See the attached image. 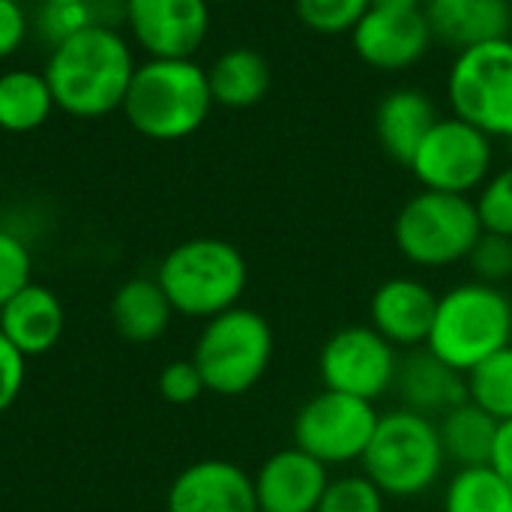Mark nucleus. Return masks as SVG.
Returning <instances> with one entry per match:
<instances>
[{
  "mask_svg": "<svg viewBox=\"0 0 512 512\" xmlns=\"http://www.w3.org/2000/svg\"><path fill=\"white\" fill-rule=\"evenodd\" d=\"M156 282L177 315L210 321L240 306V297L249 285V264L228 240L192 237L177 243L162 258Z\"/></svg>",
  "mask_w": 512,
  "mask_h": 512,
  "instance_id": "obj_4",
  "label": "nucleus"
},
{
  "mask_svg": "<svg viewBox=\"0 0 512 512\" xmlns=\"http://www.w3.org/2000/svg\"><path fill=\"white\" fill-rule=\"evenodd\" d=\"M468 399L498 423L512 420V345L495 351L489 360L465 375Z\"/></svg>",
  "mask_w": 512,
  "mask_h": 512,
  "instance_id": "obj_26",
  "label": "nucleus"
},
{
  "mask_svg": "<svg viewBox=\"0 0 512 512\" xmlns=\"http://www.w3.org/2000/svg\"><path fill=\"white\" fill-rule=\"evenodd\" d=\"M498 420L489 417L480 405L465 399L453 411H447L438 420L441 447L447 456V465L456 468H483L492 462L495 438H498Z\"/></svg>",
  "mask_w": 512,
  "mask_h": 512,
  "instance_id": "obj_24",
  "label": "nucleus"
},
{
  "mask_svg": "<svg viewBox=\"0 0 512 512\" xmlns=\"http://www.w3.org/2000/svg\"><path fill=\"white\" fill-rule=\"evenodd\" d=\"M24 375H27V357L18 354L9 339L0 333V417L18 402L24 390Z\"/></svg>",
  "mask_w": 512,
  "mask_h": 512,
  "instance_id": "obj_35",
  "label": "nucleus"
},
{
  "mask_svg": "<svg viewBox=\"0 0 512 512\" xmlns=\"http://www.w3.org/2000/svg\"><path fill=\"white\" fill-rule=\"evenodd\" d=\"M387 495L366 474H345L330 480L315 512H384Z\"/></svg>",
  "mask_w": 512,
  "mask_h": 512,
  "instance_id": "obj_29",
  "label": "nucleus"
},
{
  "mask_svg": "<svg viewBox=\"0 0 512 512\" xmlns=\"http://www.w3.org/2000/svg\"><path fill=\"white\" fill-rule=\"evenodd\" d=\"M87 27H93L87 3H39L36 15H30V33L45 42L48 51Z\"/></svg>",
  "mask_w": 512,
  "mask_h": 512,
  "instance_id": "obj_28",
  "label": "nucleus"
},
{
  "mask_svg": "<svg viewBox=\"0 0 512 512\" xmlns=\"http://www.w3.org/2000/svg\"><path fill=\"white\" fill-rule=\"evenodd\" d=\"M441 120L438 105L420 87H393L375 108V135L381 150L399 162L411 165L417 147L429 135V129Z\"/></svg>",
  "mask_w": 512,
  "mask_h": 512,
  "instance_id": "obj_20",
  "label": "nucleus"
},
{
  "mask_svg": "<svg viewBox=\"0 0 512 512\" xmlns=\"http://www.w3.org/2000/svg\"><path fill=\"white\" fill-rule=\"evenodd\" d=\"M351 48L375 72H405L426 60L435 33L423 6H399L375 0L348 33Z\"/></svg>",
  "mask_w": 512,
  "mask_h": 512,
  "instance_id": "obj_12",
  "label": "nucleus"
},
{
  "mask_svg": "<svg viewBox=\"0 0 512 512\" xmlns=\"http://www.w3.org/2000/svg\"><path fill=\"white\" fill-rule=\"evenodd\" d=\"M408 168L423 189L471 198L495 171V141L477 126L441 114Z\"/></svg>",
  "mask_w": 512,
  "mask_h": 512,
  "instance_id": "obj_9",
  "label": "nucleus"
},
{
  "mask_svg": "<svg viewBox=\"0 0 512 512\" xmlns=\"http://www.w3.org/2000/svg\"><path fill=\"white\" fill-rule=\"evenodd\" d=\"M375 0H294L300 24L318 36H345Z\"/></svg>",
  "mask_w": 512,
  "mask_h": 512,
  "instance_id": "obj_27",
  "label": "nucleus"
},
{
  "mask_svg": "<svg viewBox=\"0 0 512 512\" xmlns=\"http://www.w3.org/2000/svg\"><path fill=\"white\" fill-rule=\"evenodd\" d=\"M57 111L54 93L42 69L9 66L0 72V129L9 135H27L42 129Z\"/></svg>",
  "mask_w": 512,
  "mask_h": 512,
  "instance_id": "obj_23",
  "label": "nucleus"
},
{
  "mask_svg": "<svg viewBox=\"0 0 512 512\" xmlns=\"http://www.w3.org/2000/svg\"><path fill=\"white\" fill-rule=\"evenodd\" d=\"M483 225L477 204L468 195L420 189L411 195L393 222L399 255L420 270H441L468 261Z\"/></svg>",
  "mask_w": 512,
  "mask_h": 512,
  "instance_id": "obj_7",
  "label": "nucleus"
},
{
  "mask_svg": "<svg viewBox=\"0 0 512 512\" xmlns=\"http://www.w3.org/2000/svg\"><path fill=\"white\" fill-rule=\"evenodd\" d=\"M399 351L369 324H348L336 330L318 354V375L324 390L378 402L396 384Z\"/></svg>",
  "mask_w": 512,
  "mask_h": 512,
  "instance_id": "obj_11",
  "label": "nucleus"
},
{
  "mask_svg": "<svg viewBox=\"0 0 512 512\" xmlns=\"http://www.w3.org/2000/svg\"><path fill=\"white\" fill-rule=\"evenodd\" d=\"M255 483L228 459H201L186 465L165 495V512H252Z\"/></svg>",
  "mask_w": 512,
  "mask_h": 512,
  "instance_id": "obj_14",
  "label": "nucleus"
},
{
  "mask_svg": "<svg viewBox=\"0 0 512 512\" xmlns=\"http://www.w3.org/2000/svg\"><path fill=\"white\" fill-rule=\"evenodd\" d=\"M435 309L438 294L426 282L414 276H393L369 297V327L378 330L396 351H414L426 345Z\"/></svg>",
  "mask_w": 512,
  "mask_h": 512,
  "instance_id": "obj_15",
  "label": "nucleus"
},
{
  "mask_svg": "<svg viewBox=\"0 0 512 512\" xmlns=\"http://www.w3.org/2000/svg\"><path fill=\"white\" fill-rule=\"evenodd\" d=\"M489 468L512 489V420L498 426V438H495V450H492Z\"/></svg>",
  "mask_w": 512,
  "mask_h": 512,
  "instance_id": "obj_36",
  "label": "nucleus"
},
{
  "mask_svg": "<svg viewBox=\"0 0 512 512\" xmlns=\"http://www.w3.org/2000/svg\"><path fill=\"white\" fill-rule=\"evenodd\" d=\"M468 267L477 282L501 288L507 279H512V237L483 231L468 255Z\"/></svg>",
  "mask_w": 512,
  "mask_h": 512,
  "instance_id": "obj_31",
  "label": "nucleus"
},
{
  "mask_svg": "<svg viewBox=\"0 0 512 512\" xmlns=\"http://www.w3.org/2000/svg\"><path fill=\"white\" fill-rule=\"evenodd\" d=\"M33 282V258L27 243L0 228V309L9 297H15L24 285Z\"/></svg>",
  "mask_w": 512,
  "mask_h": 512,
  "instance_id": "obj_32",
  "label": "nucleus"
},
{
  "mask_svg": "<svg viewBox=\"0 0 512 512\" xmlns=\"http://www.w3.org/2000/svg\"><path fill=\"white\" fill-rule=\"evenodd\" d=\"M435 42L453 51L512 36V0H426Z\"/></svg>",
  "mask_w": 512,
  "mask_h": 512,
  "instance_id": "obj_19",
  "label": "nucleus"
},
{
  "mask_svg": "<svg viewBox=\"0 0 512 512\" xmlns=\"http://www.w3.org/2000/svg\"><path fill=\"white\" fill-rule=\"evenodd\" d=\"M276 336L270 321L246 306H234L198 333L192 363L198 366L207 393L234 399L246 396L270 369Z\"/></svg>",
  "mask_w": 512,
  "mask_h": 512,
  "instance_id": "obj_6",
  "label": "nucleus"
},
{
  "mask_svg": "<svg viewBox=\"0 0 512 512\" xmlns=\"http://www.w3.org/2000/svg\"><path fill=\"white\" fill-rule=\"evenodd\" d=\"M360 465L387 501L423 498L438 486L447 468L438 420L408 408L381 414Z\"/></svg>",
  "mask_w": 512,
  "mask_h": 512,
  "instance_id": "obj_5",
  "label": "nucleus"
},
{
  "mask_svg": "<svg viewBox=\"0 0 512 512\" xmlns=\"http://www.w3.org/2000/svg\"><path fill=\"white\" fill-rule=\"evenodd\" d=\"M207 81H210V93L216 105L240 111V108L258 105L270 93L273 72L264 54H258L255 48L237 45V48L222 51L207 66Z\"/></svg>",
  "mask_w": 512,
  "mask_h": 512,
  "instance_id": "obj_22",
  "label": "nucleus"
},
{
  "mask_svg": "<svg viewBox=\"0 0 512 512\" xmlns=\"http://www.w3.org/2000/svg\"><path fill=\"white\" fill-rule=\"evenodd\" d=\"M159 396L171 405H192L201 399V393H207L204 378L198 372V366L189 360H174L159 372Z\"/></svg>",
  "mask_w": 512,
  "mask_h": 512,
  "instance_id": "obj_33",
  "label": "nucleus"
},
{
  "mask_svg": "<svg viewBox=\"0 0 512 512\" xmlns=\"http://www.w3.org/2000/svg\"><path fill=\"white\" fill-rule=\"evenodd\" d=\"M30 36V12L21 0H0V63L15 57Z\"/></svg>",
  "mask_w": 512,
  "mask_h": 512,
  "instance_id": "obj_34",
  "label": "nucleus"
},
{
  "mask_svg": "<svg viewBox=\"0 0 512 512\" xmlns=\"http://www.w3.org/2000/svg\"><path fill=\"white\" fill-rule=\"evenodd\" d=\"M135 69L132 39L123 30L93 24L54 45L42 72L57 111L75 120H102L123 108Z\"/></svg>",
  "mask_w": 512,
  "mask_h": 512,
  "instance_id": "obj_1",
  "label": "nucleus"
},
{
  "mask_svg": "<svg viewBox=\"0 0 512 512\" xmlns=\"http://www.w3.org/2000/svg\"><path fill=\"white\" fill-rule=\"evenodd\" d=\"M171 315H174V309H171L162 285L156 282V276L153 279L150 276L126 279L111 297V324L132 345L156 342L168 330Z\"/></svg>",
  "mask_w": 512,
  "mask_h": 512,
  "instance_id": "obj_21",
  "label": "nucleus"
},
{
  "mask_svg": "<svg viewBox=\"0 0 512 512\" xmlns=\"http://www.w3.org/2000/svg\"><path fill=\"white\" fill-rule=\"evenodd\" d=\"M252 512H264V510H258V507H255V510H252Z\"/></svg>",
  "mask_w": 512,
  "mask_h": 512,
  "instance_id": "obj_41",
  "label": "nucleus"
},
{
  "mask_svg": "<svg viewBox=\"0 0 512 512\" xmlns=\"http://www.w3.org/2000/svg\"><path fill=\"white\" fill-rule=\"evenodd\" d=\"M87 9L96 27L123 30L126 24V0H87Z\"/></svg>",
  "mask_w": 512,
  "mask_h": 512,
  "instance_id": "obj_37",
  "label": "nucleus"
},
{
  "mask_svg": "<svg viewBox=\"0 0 512 512\" xmlns=\"http://www.w3.org/2000/svg\"><path fill=\"white\" fill-rule=\"evenodd\" d=\"M381 3H399V6H426V0H381Z\"/></svg>",
  "mask_w": 512,
  "mask_h": 512,
  "instance_id": "obj_38",
  "label": "nucleus"
},
{
  "mask_svg": "<svg viewBox=\"0 0 512 512\" xmlns=\"http://www.w3.org/2000/svg\"><path fill=\"white\" fill-rule=\"evenodd\" d=\"M210 3H231V0H210Z\"/></svg>",
  "mask_w": 512,
  "mask_h": 512,
  "instance_id": "obj_40",
  "label": "nucleus"
},
{
  "mask_svg": "<svg viewBox=\"0 0 512 512\" xmlns=\"http://www.w3.org/2000/svg\"><path fill=\"white\" fill-rule=\"evenodd\" d=\"M450 114L492 141H512V36L456 51L447 72Z\"/></svg>",
  "mask_w": 512,
  "mask_h": 512,
  "instance_id": "obj_8",
  "label": "nucleus"
},
{
  "mask_svg": "<svg viewBox=\"0 0 512 512\" xmlns=\"http://www.w3.org/2000/svg\"><path fill=\"white\" fill-rule=\"evenodd\" d=\"M66 330V312L60 297L45 285H24L0 309V333L24 357L48 354Z\"/></svg>",
  "mask_w": 512,
  "mask_h": 512,
  "instance_id": "obj_18",
  "label": "nucleus"
},
{
  "mask_svg": "<svg viewBox=\"0 0 512 512\" xmlns=\"http://www.w3.org/2000/svg\"><path fill=\"white\" fill-rule=\"evenodd\" d=\"M444 512H512V489L489 468H456L444 486Z\"/></svg>",
  "mask_w": 512,
  "mask_h": 512,
  "instance_id": "obj_25",
  "label": "nucleus"
},
{
  "mask_svg": "<svg viewBox=\"0 0 512 512\" xmlns=\"http://www.w3.org/2000/svg\"><path fill=\"white\" fill-rule=\"evenodd\" d=\"M126 36L144 57H195L213 27L210 0H126Z\"/></svg>",
  "mask_w": 512,
  "mask_h": 512,
  "instance_id": "obj_13",
  "label": "nucleus"
},
{
  "mask_svg": "<svg viewBox=\"0 0 512 512\" xmlns=\"http://www.w3.org/2000/svg\"><path fill=\"white\" fill-rule=\"evenodd\" d=\"M512 345V297L486 282H459L438 294L426 351L468 375L495 351Z\"/></svg>",
  "mask_w": 512,
  "mask_h": 512,
  "instance_id": "obj_3",
  "label": "nucleus"
},
{
  "mask_svg": "<svg viewBox=\"0 0 512 512\" xmlns=\"http://www.w3.org/2000/svg\"><path fill=\"white\" fill-rule=\"evenodd\" d=\"M42 3H87V0H42Z\"/></svg>",
  "mask_w": 512,
  "mask_h": 512,
  "instance_id": "obj_39",
  "label": "nucleus"
},
{
  "mask_svg": "<svg viewBox=\"0 0 512 512\" xmlns=\"http://www.w3.org/2000/svg\"><path fill=\"white\" fill-rule=\"evenodd\" d=\"M252 483L258 510L315 512L330 486V468L300 447H285L261 462Z\"/></svg>",
  "mask_w": 512,
  "mask_h": 512,
  "instance_id": "obj_16",
  "label": "nucleus"
},
{
  "mask_svg": "<svg viewBox=\"0 0 512 512\" xmlns=\"http://www.w3.org/2000/svg\"><path fill=\"white\" fill-rule=\"evenodd\" d=\"M393 390L402 399V408L417 411L423 417L441 420L447 411L462 405L468 399L465 375L438 360L432 351L417 348L399 357V372Z\"/></svg>",
  "mask_w": 512,
  "mask_h": 512,
  "instance_id": "obj_17",
  "label": "nucleus"
},
{
  "mask_svg": "<svg viewBox=\"0 0 512 512\" xmlns=\"http://www.w3.org/2000/svg\"><path fill=\"white\" fill-rule=\"evenodd\" d=\"M213 105L207 66L195 57H147L129 81L120 114L150 141H183L207 123Z\"/></svg>",
  "mask_w": 512,
  "mask_h": 512,
  "instance_id": "obj_2",
  "label": "nucleus"
},
{
  "mask_svg": "<svg viewBox=\"0 0 512 512\" xmlns=\"http://www.w3.org/2000/svg\"><path fill=\"white\" fill-rule=\"evenodd\" d=\"M375 402L321 390L294 417V447L327 468L360 462L378 429Z\"/></svg>",
  "mask_w": 512,
  "mask_h": 512,
  "instance_id": "obj_10",
  "label": "nucleus"
},
{
  "mask_svg": "<svg viewBox=\"0 0 512 512\" xmlns=\"http://www.w3.org/2000/svg\"><path fill=\"white\" fill-rule=\"evenodd\" d=\"M474 204L483 231L512 237V165L492 171V177L480 186Z\"/></svg>",
  "mask_w": 512,
  "mask_h": 512,
  "instance_id": "obj_30",
  "label": "nucleus"
}]
</instances>
